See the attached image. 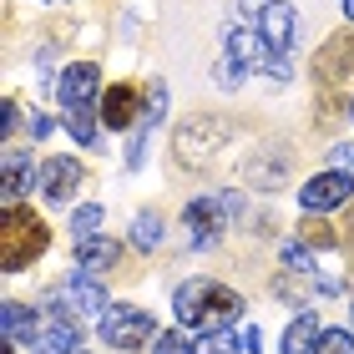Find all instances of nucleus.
I'll return each instance as SVG.
<instances>
[{
    "label": "nucleus",
    "mask_w": 354,
    "mask_h": 354,
    "mask_svg": "<svg viewBox=\"0 0 354 354\" xmlns=\"http://www.w3.org/2000/svg\"><path fill=\"white\" fill-rule=\"evenodd\" d=\"M172 314H177V324H187L198 334L203 329H228L233 319L243 314V299L218 279H187V283H177V294H172Z\"/></svg>",
    "instance_id": "nucleus-1"
},
{
    "label": "nucleus",
    "mask_w": 354,
    "mask_h": 354,
    "mask_svg": "<svg viewBox=\"0 0 354 354\" xmlns=\"http://www.w3.org/2000/svg\"><path fill=\"white\" fill-rule=\"evenodd\" d=\"M61 117H66V132L82 142V147H96V122L91 111L102 106V71H96V61H76V66L61 71Z\"/></svg>",
    "instance_id": "nucleus-2"
},
{
    "label": "nucleus",
    "mask_w": 354,
    "mask_h": 354,
    "mask_svg": "<svg viewBox=\"0 0 354 354\" xmlns=\"http://www.w3.org/2000/svg\"><path fill=\"white\" fill-rule=\"evenodd\" d=\"M46 243H51V233H46V223L30 213V207H6V218H0V263L6 273H21L30 259H41Z\"/></svg>",
    "instance_id": "nucleus-3"
},
{
    "label": "nucleus",
    "mask_w": 354,
    "mask_h": 354,
    "mask_svg": "<svg viewBox=\"0 0 354 354\" xmlns=\"http://www.w3.org/2000/svg\"><path fill=\"white\" fill-rule=\"evenodd\" d=\"M228 142H233V127L223 117H213V111H198V117H187L183 127H177L172 147H177V162L183 167H207Z\"/></svg>",
    "instance_id": "nucleus-4"
},
{
    "label": "nucleus",
    "mask_w": 354,
    "mask_h": 354,
    "mask_svg": "<svg viewBox=\"0 0 354 354\" xmlns=\"http://www.w3.org/2000/svg\"><path fill=\"white\" fill-rule=\"evenodd\" d=\"M102 339L111 349H137V344H147L157 339V324H152V314L147 309H137V304H117V309H106L102 319Z\"/></svg>",
    "instance_id": "nucleus-5"
},
{
    "label": "nucleus",
    "mask_w": 354,
    "mask_h": 354,
    "mask_svg": "<svg viewBox=\"0 0 354 354\" xmlns=\"http://www.w3.org/2000/svg\"><path fill=\"white\" fill-rule=\"evenodd\" d=\"M86 183V172L76 157H46L41 172H36V187H41V198L46 203H56V207H66L76 198V187Z\"/></svg>",
    "instance_id": "nucleus-6"
},
{
    "label": "nucleus",
    "mask_w": 354,
    "mask_h": 354,
    "mask_svg": "<svg viewBox=\"0 0 354 354\" xmlns=\"http://www.w3.org/2000/svg\"><path fill=\"white\" fill-rule=\"evenodd\" d=\"M354 198V177L349 172H319L304 183L299 192V203H304V213H329V207H344Z\"/></svg>",
    "instance_id": "nucleus-7"
},
{
    "label": "nucleus",
    "mask_w": 354,
    "mask_h": 354,
    "mask_svg": "<svg viewBox=\"0 0 354 354\" xmlns=\"http://www.w3.org/2000/svg\"><path fill=\"white\" fill-rule=\"evenodd\" d=\"M223 213H228L223 198H198V203H187L183 218H187V233H192V243H198V248H213V243H218L223 223H228Z\"/></svg>",
    "instance_id": "nucleus-8"
},
{
    "label": "nucleus",
    "mask_w": 354,
    "mask_h": 354,
    "mask_svg": "<svg viewBox=\"0 0 354 354\" xmlns=\"http://www.w3.org/2000/svg\"><path fill=\"white\" fill-rule=\"evenodd\" d=\"M259 36L273 46V51H294V41H299V15H294V6H283V0H273V6L259 15Z\"/></svg>",
    "instance_id": "nucleus-9"
},
{
    "label": "nucleus",
    "mask_w": 354,
    "mask_h": 354,
    "mask_svg": "<svg viewBox=\"0 0 354 354\" xmlns=\"http://www.w3.org/2000/svg\"><path fill=\"white\" fill-rule=\"evenodd\" d=\"M137 106H147V96H137L132 82H122V86L102 91V122H106V127H117V132L137 122Z\"/></svg>",
    "instance_id": "nucleus-10"
},
{
    "label": "nucleus",
    "mask_w": 354,
    "mask_h": 354,
    "mask_svg": "<svg viewBox=\"0 0 354 354\" xmlns=\"http://www.w3.org/2000/svg\"><path fill=\"white\" fill-rule=\"evenodd\" d=\"M314 71L324 76V82H344V76L354 71V36H334V41H324V51H319Z\"/></svg>",
    "instance_id": "nucleus-11"
},
{
    "label": "nucleus",
    "mask_w": 354,
    "mask_h": 354,
    "mask_svg": "<svg viewBox=\"0 0 354 354\" xmlns=\"http://www.w3.org/2000/svg\"><path fill=\"white\" fill-rule=\"evenodd\" d=\"M122 259V248L111 243V238H76V273H106L111 263Z\"/></svg>",
    "instance_id": "nucleus-12"
},
{
    "label": "nucleus",
    "mask_w": 354,
    "mask_h": 354,
    "mask_svg": "<svg viewBox=\"0 0 354 354\" xmlns=\"http://www.w3.org/2000/svg\"><path fill=\"white\" fill-rule=\"evenodd\" d=\"M0 334H6L10 344H36V334H41V324H36V309H26V304H6L0 309Z\"/></svg>",
    "instance_id": "nucleus-13"
},
{
    "label": "nucleus",
    "mask_w": 354,
    "mask_h": 354,
    "mask_svg": "<svg viewBox=\"0 0 354 354\" xmlns=\"http://www.w3.org/2000/svg\"><path fill=\"white\" fill-rule=\"evenodd\" d=\"M66 299H71V309H76V314H96V319L106 314V288L96 283L91 273H71V283H66Z\"/></svg>",
    "instance_id": "nucleus-14"
},
{
    "label": "nucleus",
    "mask_w": 354,
    "mask_h": 354,
    "mask_svg": "<svg viewBox=\"0 0 354 354\" xmlns=\"http://www.w3.org/2000/svg\"><path fill=\"white\" fill-rule=\"evenodd\" d=\"M319 319L314 314H299L294 324H288V334H283V354H314V344H319Z\"/></svg>",
    "instance_id": "nucleus-15"
},
{
    "label": "nucleus",
    "mask_w": 354,
    "mask_h": 354,
    "mask_svg": "<svg viewBox=\"0 0 354 354\" xmlns=\"http://www.w3.org/2000/svg\"><path fill=\"white\" fill-rule=\"evenodd\" d=\"M30 187V162L21 152H6V203H15Z\"/></svg>",
    "instance_id": "nucleus-16"
},
{
    "label": "nucleus",
    "mask_w": 354,
    "mask_h": 354,
    "mask_svg": "<svg viewBox=\"0 0 354 354\" xmlns=\"http://www.w3.org/2000/svg\"><path fill=\"white\" fill-rule=\"evenodd\" d=\"M238 344H243V339H238L233 329H203L198 339H192L198 354H238Z\"/></svg>",
    "instance_id": "nucleus-17"
},
{
    "label": "nucleus",
    "mask_w": 354,
    "mask_h": 354,
    "mask_svg": "<svg viewBox=\"0 0 354 354\" xmlns=\"http://www.w3.org/2000/svg\"><path fill=\"white\" fill-rule=\"evenodd\" d=\"M132 243L152 253L157 243H162V218H157V213H142V218L132 223Z\"/></svg>",
    "instance_id": "nucleus-18"
},
{
    "label": "nucleus",
    "mask_w": 354,
    "mask_h": 354,
    "mask_svg": "<svg viewBox=\"0 0 354 354\" xmlns=\"http://www.w3.org/2000/svg\"><path fill=\"white\" fill-rule=\"evenodd\" d=\"M102 207H96V203H82V207H76V213H71V233L76 238H96V228H102Z\"/></svg>",
    "instance_id": "nucleus-19"
},
{
    "label": "nucleus",
    "mask_w": 354,
    "mask_h": 354,
    "mask_svg": "<svg viewBox=\"0 0 354 354\" xmlns=\"http://www.w3.org/2000/svg\"><path fill=\"white\" fill-rule=\"evenodd\" d=\"M152 354H198V349H192V339H187V334H177V329H157Z\"/></svg>",
    "instance_id": "nucleus-20"
},
{
    "label": "nucleus",
    "mask_w": 354,
    "mask_h": 354,
    "mask_svg": "<svg viewBox=\"0 0 354 354\" xmlns=\"http://www.w3.org/2000/svg\"><path fill=\"white\" fill-rule=\"evenodd\" d=\"M314 354H354V339L344 329H324V334H319V344H314Z\"/></svg>",
    "instance_id": "nucleus-21"
},
{
    "label": "nucleus",
    "mask_w": 354,
    "mask_h": 354,
    "mask_svg": "<svg viewBox=\"0 0 354 354\" xmlns=\"http://www.w3.org/2000/svg\"><path fill=\"white\" fill-rule=\"evenodd\" d=\"M283 263L294 273H309L314 268V259H309V248H304V243H283Z\"/></svg>",
    "instance_id": "nucleus-22"
},
{
    "label": "nucleus",
    "mask_w": 354,
    "mask_h": 354,
    "mask_svg": "<svg viewBox=\"0 0 354 354\" xmlns=\"http://www.w3.org/2000/svg\"><path fill=\"white\" fill-rule=\"evenodd\" d=\"M243 76H248V71H243V66H238V61H228V56H223V61H218V82H223V86H228V91H233V86H243Z\"/></svg>",
    "instance_id": "nucleus-23"
},
{
    "label": "nucleus",
    "mask_w": 354,
    "mask_h": 354,
    "mask_svg": "<svg viewBox=\"0 0 354 354\" xmlns=\"http://www.w3.org/2000/svg\"><path fill=\"white\" fill-rule=\"evenodd\" d=\"M304 238L319 243V248H329L334 243V228H329V223H319V218H309V223H304Z\"/></svg>",
    "instance_id": "nucleus-24"
},
{
    "label": "nucleus",
    "mask_w": 354,
    "mask_h": 354,
    "mask_svg": "<svg viewBox=\"0 0 354 354\" xmlns=\"http://www.w3.org/2000/svg\"><path fill=\"white\" fill-rule=\"evenodd\" d=\"M15 127H21V106L6 102V137H15Z\"/></svg>",
    "instance_id": "nucleus-25"
},
{
    "label": "nucleus",
    "mask_w": 354,
    "mask_h": 354,
    "mask_svg": "<svg viewBox=\"0 0 354 354\" xmlns=\"http://www.w3.org/2000/svg\"><path fill=\"white\" fill-rule=\"evenodd\" d=\"M263 349V334L259 329H243V354H259Z\"/></svg>",
    "instance_id": "nucleus-26"
},
{
    "label": "nucleus",
    "mask_w": 354,
    "mask_h": 354,
    "mask_svg": "<svg viewBox=\"0 0 354 354\" xmlns=\"http://www.w3.org/2000/svg\"><path fill=\"white\" fill-rule=\"evenodd\" d=\"M46 132H51V117H41V111H36V117H30V137H46Z\"/></svg>",
    "instance_id": "nucleus-27"
},
{
    "label": "nucleus",
    "mask_w": 354,
    "mask_h": 354,
    "mask_svg": "<svg viewBox=\"0 0 354 354\" xmlns=\"http://www.w3.org/2000/svg\"><path fill=\"white\" fill-rule=\"evenodd\" d=\"M344 15H349V21H354V0H344Z\"/></svg>",
    "instance_id": "nucleus-28"
},
{
    "label": "nucleus",
    "mask_w": 354,
    "mask_h": 354,
    "mask_svg": "<svg viewBox=\"0 0 354 354\" xmlns=\"http://www.w3.org/2000/svg\"><path fill=\"white\" fill-rule=\"evenodd\" d=\"M349 117H354V102H349Z\"/></svg>",
    "instance_id": "nucleus-29"
},
{
    "label": "nucleus",
    "mask_w": 354,
    "mask_h": 354,
    "mask_svg": "<svg viewBox=\"0 0 354 354\" xmlns=\"http://www.w3.org/2000/svg\"><path fill=\"white\" fill-rule=\"evenodd\" d=\"M349 314H354V304H349Z\"/></svg>",
    "instance_id": "nucleus-30"
}]
</instances>
